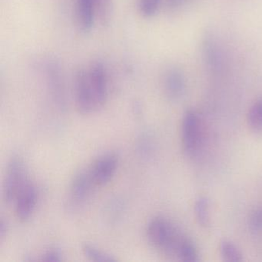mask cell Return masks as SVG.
Masks as SVG:
<instances>
[{
  "label": "cell",
  "mask_w": 262,
  "mask_h": 262,
  "mask_svg": "<svg viewBox=\"0 0 262 262\" xmlns=\"http://www.w3.org/2000/svg\"><path fill=\"white\" fill-rule=\"evenodd\" d=\"M247 122L253 132L262 133V98L256 101L248 110Z\"/></svg>",
  "instance_id": "obj_13"
},
{
  "label": "cell",
  "mask_w": 262,
  "mask_h": 262,
  "mask_svg": "<svg viewBox=\"0 0 262 262\" xmlns=\"http://www.w3.org/2000/svg\"><path fill=\"white\" fill-rule=\"evenodd\" d=\"M183 2L184 0H168V7L169 8H177Z\"/></svg>",
  "instance_id": "obj_24"
},
{
  "label": "cell",
  "mask_w": 262,
  "mask_h": 262,
  "mask_svg": "<svg viewBox=\"0 0 262 262\" xmlns=\"http://www.w3.org/2000/svg\"><path fill=\"white\" fill-rule=\"evenodd\" d=\"M82 249L85 257L93 261H116V259L111 254L105 252L97 247L90 244H84Z\"/></svg>",
  "instance_id": "obj_17"
},
{
  "label": "cell",
  "mask_w": 262,
  "mask_h": 262,
  "mask_svg": "<svg viewBox=\"0 0 262 262\" xmlns=\"http://www.w3.org/2000/svg\"><path fill=\"white\" fill-rule=\"evenodd\" d=\"M123 211V204L119 202L118 199L110 202V205L107 206V214L108 215V219H119V216L122 214Z\"/></svg>",
  "instance_id": "obj_21"
},
{
  "label": "cell",
  "mask_w": 262,
  "mask_h": 262,
  "mask_svg": "<svg viewBox=\"0 0 262 262\" xmlns=\"http://www.w3.org/2000/svg\"><path fill=\"white\" fill-rule=\"evenodd\" d=\"M164 87L167 96L171 100H178L185 92V78L180 69L172 67L168 70L164 79Z\"/></svg>",
  "instance_id": "obj_11"
},
{
  "label": "cell",
  "mask_w": 262,
  "mask_h": 262,
  "mask_svg": "<svg viewBox=\"0 0 262 262\" xmlns=\"http://www.w3.org/2000/svg\"><path fill=\"white\" fill-rule=\"evenodd\" d=\"M161 0H139V10L144 17L151 18L159 10Z\"/></svg>",
  "instance_id": "obj_19"
},
{
  "label": "cell",
  "mask_w": 262,
  "mask_h": 262,
  "mask_svg": "<svg viewBox=\"0 0 262 262\" xmlns=\"http://www.w3.org/2000/svg\"><path fill=\"white\" fill-rule=\"evenodd\" d=\"M202 139V128L199 114L194 110L185 112L182 119V142L184 151L193 156L199 151Z\"/></svg>",
  "instance_id": "obj_4"
},
{
  "label": "cell",
  "mask_w": 262,
  "mask_h": 262,
  "mask_svg": "<svg viewBox=\"0 0 262 262\" xmlns=\"http://www.w3.org/2000/svg\"><path fill=\"white\" fill-rule=\"evenodd\" d=\"M147 236L150 243L159 251L176 256L184 236L165 217L158 216L150 221L147 226Z\"/></svg>",
  "instance_id": "obj_1"
},
{
  "label": "cell",
  "mask_w": 262,
  "mask_h": 262,
  "mask_svg": "<svg viewBox=\"0 0 262 262\" xmlns=\"http://www.w3.org/2000/svg\"><path fill=\"white\" fill-rule=\"evenodd\" d=\"M89 82L96 110L102 108L108 96V79L106 68L102 62H93L87 70Z\"/></svg>",
  "instance_id": "obj_5"
},
{
  "label": "cell",
  "mask_w": 262,
  "mask_h": 262,
  "mask_svg": "<svg viewBox=\"0 0 262 262\" xmlns=\"http://www.w3.org/2000/svg\"><path fill=\"white\" fill-rule=\"evenodd\" d=\"M194 212L199 225L208 227L210 225L209 202L205 196H199L194 204Z\"/></svg>",
  "instance_id": "obj_15"
},
{
  "label": "cell",
  "mask_w": 262,
  "mask_h": 262,
  "mask_svg": "<svg viewBox=\"0 0 262 262\" xmlns=\"http://www.w3.org/2000/svg\"><path fill=\"white\" fill-rule=\"evenodd\" d=\"M220 254L225 261L238 262L243 260L240 250L233 242L228 240L221 242Z\"/></svg>",
  "instance_id": "obj_16"
},
{
  "label": "cell",
  "mask_w": 262,
  "mask_h": 262,
  "mask_svg": "<svg viewBox=\"0 0 262 262\" xmlns=\"http://www.w3.org/2000/svg\"><path fill=\"white\" fill-rule=\"evenodd\" d=\"M250 230L255 234H262V205L254 209L248 221Z\"/></svg>",
  "instance_id": "obj_20"
},
{
  "label": "cell",
  "mask_w": 262,
  "mask_h": 262,
  "mask_svg": "<svg viewBox=\"0 0 262 262\" xmlns=\"http://www.w3.org/2000/svg\"><path fill=\"white\" fill-rule=\"evenodd\" d=\"M62 260L63 254L59 248H50L42 256V260L43 261H62Z\"/></svg>",
  "instance_id": "obj_22"
},
{
  "label": "cell",
  "mask_w": 262,
  "mask_h": 262,
  "mask_svg": "<svg viewBox=\"0 0 262 262\" xmlns=\"http://www.w3.org/2000/svg\"><path fill=\"white\" fill-rule=\"evenodd\" d=\"M214 36L207 35L202 42V52L205 63L212 73H219L223 70L222 50Z\"/></svg>",
  "instance_id": "obj_10"
},
{
  "label": "cell",
  "mask_w": 262,
  "mask_h": 262,
  "mask_svg": "<svg viewBox=\"0 0 262 262\" xmlns=\"http://www.w3.org/2000/svg\"><path fill=\"white\" fill-rule=\"evenodd\" d=\"M139 151L142 156H148L151 152V142L150 137L146 135H142L138 143Z\"/></svg>",
  "instance_id": "obj_23"
},
{
  "label": "cell",
  "mask_w": 262,
  "mask_h": 262,
  "mask_svg": "<svg viewBox=\"0 0 262 262\" xmlns=\"http://www.w3.org/2000/svg\"><path fill=\"white\" fill-rule=\"evenodd\" d=\"M97 16L96 0H77V17L82 31L90 32Z\"/></svg>",
  "instance_id": "obj_12"
},
{
  "label": "cell",
  "mask_w": 262,
  "mask_h": 262,
  "mask_svg": "<svg viewBox=\"0 0 262 262\" xmlns=\"http://www.w3.org/2000/svg\"><path fill=\"white\" fill-rule=\"evenodd\" d=\"M119 165V158L115 153H106L99 156L89 168L92 177L97 186L108 183L116 174Z\"/></svg>",
  "instance_id": "obj_7"
},
{
  "label": "cell",
  "mask_w": 262,
  "mask_h": 262,
  "mask_svg": "<svg viewBox=\"0 0 262 262\" xmlns=\"http://www.w3.org/2000/svg\"><path fill=\"white\" fill-rule=\"evenodd\" d=\"M43 72L45 73L47 86L55 103L60 110H65L67 107L65 79L59 61L55 58L47 59L44 62Z\"/></svg>",
  "instance_id": "obj_3"
},
{
  "label": "cell",
  "mask_w": 262,
  "mask_h": 262,
  "mask_svg": "<svg viewBox=\"0 0 262 262\" xmlns=\"http://www.w3.org/2000/svg\"><path fill=\"white\" fill-rule=\"evenodd\" d=\"M97 17L103 27L110 24L113 12V0H96Z\"/></svg>",
  "instance_id": "obj_18"
},
{
  "label": "cell",
  "mask_w": 262,
  "mask_h": 262,
  "mask_svg": "<svg viewBox=\"0 0 262 262\" xmlns=\"http://www.w3.org/2000/svg\"><path fill=\"white\" fill-rule=\"evenodd\" d=\"M29 181L24 160L19 156H13L8 162L4 177L3 189L4 201L8 204L13 203L19 191Z\"/></svg>",
  "instance_id": "obj_2"
},
{
  "label": "cell",
  "mask_w": 262,
  "mask_h": 262,
  "mask_svg": "<svg viewBox=\"0 0 262 262\" xmlns=\"http://www.w3.org/2000/svg\"><path fill=\"white\" fill-rule=\"evenodd\" d=\"M95 183L89 168L78 172L73 177L70 188V200L74 205L83 204L93 194Z\"/></svg>",
  "instance_id": "obj_8"
},
{
  "label": "cell",
  "mask_w": 262,
  "mask_h": 262,
  "mask_svg": "<svg viewBox=\"0 0 262 262\" xmlns=\"http://www.w3.org/2000/svg\"><path fill=\"white\" fill-rule=\"evenodd\" d=\"M75 101L76 107L82 114H91L97 111L89 82L88 73L85 69H79L75 75Z\"/></svg>",
  "instance_id": "obj_6"
},
{
  "label": "cell",
  "mask_w": 262,
  "mask_h": 262,
  "mask_svg": "<svg viewBox=\"0 0 262 262\" xmlns=\"http://www.w3.org/2000/svg\"><path fill=\"white\" fill-rule=\"evenodd\" d=\"M37 199L36 187L30 180L19 191L13 202L18 219L24 222L29 220L36 209Z\"/></svg>",
  "instance_id": "obj_9"
},
{
  "label": "cell",
  "mask_w": 262,
  "mask_h": 262,
  "mask_svg": "<svg viewBox=\"0 0 262 262\" xmlns=\"http://www.w3.org/2000/svg\"><path fill=\"white\" fill-rule=\"evenodd\" d=\"M176 257L179 260L185 262H197L199 260V253L195 245L192 241L185 237L178 249Z\"/></svg>",
  "instance_id": "obj_14"
}]
</instances>
